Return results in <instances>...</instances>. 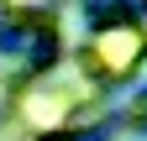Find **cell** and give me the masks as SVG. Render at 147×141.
I'll return each mask as SVG.
<instances>
[{
  "label": "cell",
  "instance_id": "1",
  "mask_svg": "<svg viewBox=\"0 0 147 141\" xmlns=\"http://www.w3.org/2000/svg\"><path fill=\"white\" fill-rule=\"evenodd\" d=\"M100 52H105V63H116V68H121V63L137 52V42H131V37H105V47H100Z\"/></svg>",
  "mask_w": 147,
  "mask_h": 141
}]
</instances>
